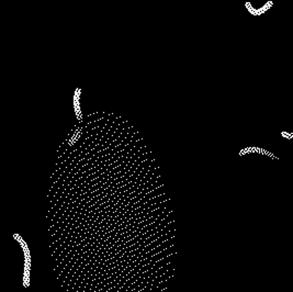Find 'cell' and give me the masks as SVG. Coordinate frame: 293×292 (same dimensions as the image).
<instances>
[{
  "label": "cell",
  "mask_w": 293,
  "mask_h": 292,
  "mask_svg": "<svg viewBox=\"0 0 293 292\" xmlns=\"http://www.w3.org/2000/svg\"><path fill=\"white\" fill-rule=\"evenodd\" d=\"M79 93H80V89H76L75 96H74V108H75L77 118L80 119L82 114H80V106H79Z\"/></svg>",
  "instance_id": "cell-1"
}]
</instances>
